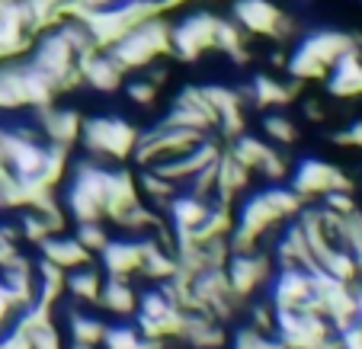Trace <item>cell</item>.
Here are the masks:
<instances>
[{"instance_id":"cell-1","label":"cell","mask_w":362,"mask_h":349,"mask_svg":"<svg viewBox=\"0 0 362 349\" xmlns=\"http://www.w3.org/2000/svg\"><path fill=\"white\" fill-rule=\"evenodd\" d=\"M106 52L122 64L125 74L129 71H144L158 61V58L170 55V26L164 20H158V16H151V20L138 23L132 32H125Z\"/></svg>"},{"instance_id":"cell-2","label":"cell","mask_w":362,"mask_h":349,"mask_svg":"<svg viewBox=\"0 0 362 349\" xmlns=\"http://www.w3.org/2000/svg\"><path fill=\"white\" fill-rule=\"evenodd\" d=\"M81 141H83V148H87V154H93V158H100V160H106V158L125 160L135 151L138 129L119 116H93V119H83Z\"/></svg>"},{"instance_id":"cell-3","label":"cell","mask_w":362,"mask_h":349,"mask_svg":"<svg viewBox=\"0 0 362 349\" xmlns=\"http://www.w3.org/2000/svg\"><path fill=\"white\" fill-rule=\"evenodd\" d=\"M288 186H292L298 196H305L308 202H311V199H321L324 192H330V189H343V192L356 189V183L340 170V167L327 164V160H321V158L298 160V167L292 170Z\"/></svg>"},{"instance_id":"cell-4","label":"cell","mask_w":362,"mask_h":349,"mask_svg":"<svg viewBox=\"0 0 362 349\" xmlns=\"http://www.w3.org/2000/svg\"><path fill=\"white\" fill-rule=\"evenodd\" d=\"M273 256L267 250H250V254H231L225 263V276L231 292L238 295L240 302H247L260 285H267L273 276Z\"/></svg>"},{"instance_id":"cell-5","label":"cell","mask_w":362,"mask_h":349,"mask_svg":"<svg viewBox=\"0 0 362 349\" xmlns=\"http://www.w3.org/2000/svg\"><path fill=\"white\" fill-rule=\"evenodd\" d=\"M231 20L250 35H273V39H286V35L292 32V20L276 7L273 0H238V4H234Z\"/></svg>"},{"instance_id":"cell-6","label":"cell","mask_w":362,"mask_h":349,"mask_svg":"<svg viewBox=\"0 0 362 349\" xmlns=\"http://www.w3.org/2000/svg\"><path fill=\"white\" fill-rule=\"evenodd\" d=\"M215 23L218 16L212 13H189L183 23L170 26V55L196 61L202 52L215 48Z\"/></svg>"},{"instance_id":"cell-7","label":"cell","mask_w":362,"mask_h":349,"mask_svg":"<svg viewBox=\"0 0 362 349\" xmlns=\"http://www.w3.org/2000/svg\"><path fill=\"white\" fill-rule=\"evenodd\" d=\"M269 302H273L276 311L282 308H301V304L311 298L315 285H311V273L301 266H286V269H273L269 276Z\"/></svg>"},{"instance_id":"cell-8","label":"cell","mask_w":362,"mask_h":349,"mask_svg":"<svg viewBox=\"0 0 362 349\" xmlns=\"http://www.w3.org/2000/svg\"><path fill=\"white\" fill-rule=\"evenodd\" d=\"M77 68H81V81L87 83V87L100 90V93H116L125 83L122 64H119L106 48H96V52L83 55L81 61H77Z\"/></svg>"},{"instance_id":"cell-9","label":"cell","mask_w":362,"mask_h":349,"mask_svg":"<svg viewBox=\"0 0 362 349\" xmlns=\"http://www.w3.org/2000/svg\"><path fill=\"white\" fill-rule=\"evenodd\" d=\"M35 125H39L42 138L52 144H64V148H71V144L81 138V112L77 110H55V106H39L35 110Z\"/></svg>"},{"instance_id":"cell-10","label":"cell","mask_w":362,"mask_h":349,"mask_svg":"<svg viewBox=\"0 0 362 349\" xmlns=\"http://www.w3.org/2000/svg\"><path fill=\"white\" fill-rule=\"evenodd\" d=\"M100 269L103 276H122V279H132V276L141 269V240H129L119 237L103 247L100 254Z\"/></svg>"},{"instance_id":"cell-11","label":"cell","mask_w":362,"mask_h":349,"mask_svg":"<svg viewBox=\"0 0 362 349\" xmlns=\"http://www.w3.org/2000/svg\"><path fill=\"white\" fill-rule=\"evenodd\" d=\"M247 90H250V103L257 106V110H276V106H286V103H292L295 96H298L301 81H295L292 77L288 83H282V81H276V77H269V74H257Z\"/></svg>"},{"instance_id":"cell-12","label":"cell","mask_w":362,"mask_h":349,"mask_svg":"<svg viewBox=\"0 0 362 349\" xmlns=\"http://www.w3.org/2000/svg\"><path fill=\"white\" fill-rule=\"evenodd\" d=\"M209 206H212V199H199V196H192V192L180 189L177 196L167 202L170 227H173V231L192 234V231H196V227L205 221V215H209Z\"/></svg>"},{"instance_id":"cell-13","label":"cell","mask_w":362,"mask_h":349,"mask_svg":"<svg viewBox=\"0 0 362 349\" xmlns=\"http://www.w3.org/2000/svg\"><path fill=\"white\" fill-rule=\"evenodd\" d=\"M39 256H45V260H52L55 266H62L64 273L68 269H77V266H87L90 260H93V254H87L81 247V240L77 237H68V234H52V237H45L39 244Z\"/></svg>"},{"instance_id":"cell-14","label":"cell","mask_w":362,"mask_h":349,"mask_svg":"<svg viewBox=\"0 0 362 349\" xmlns=\"http://www.w3.org/2000/svg\"><path fill=\"white\" fill-rule=\"evenodd\" d=\"M100 308H106L116 317H132L138 311V292L132 285V279H122V276H106L100 288Z\"/></svg>"},{"instance_id":"cell-15","label":"cell","mask_w":362,"mask_h":349,"mask_svg":"<svg viewBox=\"0 0 362 349\" xmlns=\"http://www.w3.org/2000/svg\"><path fill=\"white\" fill-rule=\"evenodd\" d=\"M247 186H250V170H247L244 164H238V160L228 154V148H221L218 183H215V196L212 199H218V202H225V206H234V199H238Z\"/></svg>"},{"instance_id":"cell-16","label":"cell","mask_w":362,"mask_h":349,"mask_svg":"<svg viewBox=\"0 0 362 349\" xmlns=\"http://www.w3.org/2000/svg\"><path fill=\"white\" fill-rule=\"evenodd\" d=\"M273 225H279V218H276L273 208L267 206L263 192H253V196H247V202L240 206V212H238V221H234V227H240L244 234H250V237L260 240Z\"/></svg>"},{"instance_id":"cell-17","label":"cell","mask_w":362,"mask_h":349,"mask_svg":"<svg viewBox=\"0 0 362 349\" xmlns=\"http://www.w3.org/2000/svg\"><path fill=\"white\" fill-rule=\"evenodd\" d=\"M103 269L96 266H77L68 269V279H64V292L71 295V302L77 304H96L100 302V288H103Z\"/></svg>"},{"instance_id":"cell-18","label":"cell","mask_w":362,"mask_h":349,"mask_svg":"<svg viewBox=\"0 0 362 349\" xmlns=\"http://www.w3.org/2000/svg\"><path fill=\"white\" fill-rule=\"evenodd\" d=\"M64 317H68V336H71V343H81V346H96V349H100L103 333H106V324H103L100 317L83 314V311L77 308V302L64 308Z\"/></svg>"},{"instance_id":"cell-19","label":"cell","mask_w":362,"mask_h":349,"mask_svg":"<svg viewBox=\"0 0 362 349\" xmlns=\"http://www.w3.org/2000/svg\"><path fill=\"white\" fill-rule=\"evenodd\" d=\"M35 279H39V302L58 308V302L64 298V279H68V273L62 266H55L52 260L39 256L35 260Z\"/></svg>"},{"instance_id":"cell-20","label":"cell","mask_w":362,"mask_h":349,"mask_svg":"<svg viewBox=\"0 0 362 349\" xmlns=\"http://www.w3.org/2000/svg\"><path fill=\"white\" fill-rule=\"evenodd\" d=\"M263 199H267V206L273 208V215L279 221H292L308 206L305 196H298L292 186H282V183H269V189H263Z\"/></svg>"},{"instance_id":"cell-21","label":"cell","mask_w":362,"mask_h":349,"mask_svg":"<svg viewBox=\"0 0 362 349\" xmlns=\"http://www.w3.org/2000/svg\"><path fill=\"white\" fill-rule=\"evenodd\" d=\"M267 151H269V144L263 141V138L244 135V131H240L238 138H231V141H228V154H231L238 164H244L250 173L260 170V164H263V158H267Z\"/></svg>"},{"instance_id":"cell-22","label":"cell","mask_w":362,"mask_h":349,"mask_svg":"<svg viewBox=\"0 0 362 349\" xmlns=\"http://www.w3.org/2000/svg\"><path fill=\"white\" fill-rule=\"evenodd\" d=\"M64 212L74 215V221H103V206L87 189H81L74 183L64 192Z\"/></svg>"},{"instance_id":"cell-23","label":"cell","mask_w":362,"mask_h":349,"mask_svg":"<svg viewBox=\"0 0 362 349\" xmlns=\"http://www.w3.org/2000/svg\"><path fill=\"white\" fill-rule=\"evenodd\" d=\"M138 186H141V192H144V196H148L158 208H167V202H170V199L180 192V186L173 183V179L160 177V173H154V170H144L141 177H138Z\"/></svg>"},{"instance_id":"cell-24","label":"cell","mask_w":362,"mask_h":349,"mask_svg":"<svg viewBox=\"0 0 362 349\" xmlns=\"http://www.w3.org/2000/svg\"><path fill=\"white\" fill-rule=\"evenodd\" d=\"M16 227H20V240H29V244H35V247H39L45 237H52V227H48L45 215L35 212V208H20Z\"/></svg>"},{"instance_id":"cell-25","label":"cell","mask_w":362,"mask_h":349,"mask_svg":"<svg viewBox=\"0 0 362 349\" xmlns=\"http://www.w3.org/2000/svg\"><path fill=\"white\" fill-rule=\"evenodd\" d=\"M263 135L276 144H286V148L298 141V129H295V122L286 112H269V116H263Z\"/></svg>"},{"instance_id":"cell-26","label":"cell","mask_w":362,"mask_h":349,"mask_svg":"<svg viewBox=\"0 0 362 349\" xmlns=\"http://www.w3.org/2000/svg\"><path fill=\"white\" fill-rule=\"evenodd\" d=\"M74 237L81 240V247L87 250V254H100L103 247L110 244V231H106L103 221H77Z\"/></svg>"},{"instance_id":"cell-27","label":"cell","mask_w":362,"mask_h":349,"mask_svg":"<svg viewBox=\"0 0 362 349\" xmlns=\"http://www.w3.org/2000/svg\"><path fill=\"white\" fill-rule=\"evenodd\" d=\"M138 340H141V333H138L135 324H112L103 333L100 349H135Z\"/></svg>"},{"instance_id":"cell-28","label":"cell","mask_w":362,"mask_h":349,"mask_svg":"<svg viewBox=\"0 0 362 349\" xmlns=\"http://www.w3.org/2000/svg\"><path fill=\"white\" fill-rule=\"evenodd\" d=\"M215 183H218V160H212V164H205L202 170H196L183 186H186V192H192V196H199V199H212Z\"/></svg>"},{"instance_id":"cell-29","label":"cell","mask_w":362,"mask_h":349,"mask_svg":"<svg viewBox=\"0 0 362 349\" xmlns=\"http://www.w3.org/2000/svg\"><path fill=\"white\" fill-rule=\"evenodd\" d=\"M260 173L267 183H282V179L292 173V164H288V158L282 151H276V148H269L267 151V158H263V164H260Z\"/></svg>"},{"instance_id":"cell-30","label":"cell","mask_w":362,"mask_h":349,"mask_svg":"<svg viewBox=\"0 0 362 349\" xmlns=\"http://www.w3.org/2000/svg\"><path fill=\"white\" fill-rule=\"evenodd\" d=\"M122 87H125V96H129L132 103H138V106H151L154 100H158V90H160V87H154L151 81H144V77L125 81Z\"/></svg>"},{"instance_id":"cell-31","label":"cell","mask_w":362,"mask_h":349,"mask_svg":"<svg viewBox=\"0 0 362 349\" xmlns=\"http://www.w3.org/2000/svg\"><path fill=\"white\" fill-rule=\"evenodd\" d=\"M250 327L260 330V333H273V327H276V308H273V302H269V298L250 304Z\"/></svg>"},{"instance_id":"cell-32","label":"cell","mask_w":362,"mask_h":349,"mask_svg":"<svg viewBox=\"0 0 362 349\" xmlns=\"http://www.w3.org/2000/svg\"><path fill=\"white\" fill-rule=\"evenodd\" d=\"M29 343H33V349H64L62 330L55 327V321L39 327V330H33V333H29Z\"/></svg>"},{"instance_id":"cell-33","label":"cell","mask_w":362,"mask_h":349,"mask_svg":"<svg viewBox=\"0 0 362 349\" xmlns=\"http://www.w3.org/2000/svg\"><path fill=\"white\" fill-rule=\"evenodd\" d=\"M324 208H330V212H337V215H353L356 208V199H353V192H343V189H330V192H324Z\"/></svg>"},{"instance_id":"cell-34","label":"cell","mask_w":362,"mask_h":349,"mask_svg":"<svg viewBox=\"0 0 362 349\" xmlns=\"http://www.w3.org/2000/svg\"><path fill=\"white\" fill-rule=\"evenodd\" d=\"M26 263H33L29 256L20 254V247L16 244H0V269H13V266H26Z\"/></svg>"},{"instance_id":"cell-35","label":"cell","mask_w":362,"mask_h":349,"mask_svg":"<svg viewBox=\"0 0 362 349\" xmlns=\"http://www.w3.org/2000/svg\"><path fill=\"white\" fill-rule=\"evenodd\" d=\"M16 304H13V298L7 295V288H4V282H0V333L4 330H10L13 327V317H16Z\"/></svg>"},{"instance_id":"cell-36","label":"cell","mask_w":362,"mask_h":349,"mask_svg":"<svg viewBox=\"0 0 362 349\" xmlns=\"http://www.w3.org/2000/svg\"><path fill=\"white\" fill-rule=\"evenodd\" d=\"M0 349H33V343H29L26 333H20V330H4L0 333Z\"/></svg>"},{"instance_id":"cell-37","label":"cell","mask_w":362,"mask_h":349,"mask_svg":"<svg viewBox=\"0 0 362 349\" xmlns=\"http://www.w3.org/2000/svg\"><path fill=\"white\" fill-rule=\"evenodd\" d=\"M16 244L20 240V227H16V221H0V244Z\"/></svg>"},{"instance_id":"cell-38","label":"cell","mask_w":362,"mask_h":349,"mask_svg":"<svg viewBox=\"0 0 362 349\" xmlns=\"http://www.w3.org/2000/svg\"><path fill=\"white\" fill-rule=\"evenodd\" d=\"M305 119H311V122H324L327 112H324V106L317 103V100H308L305 103Z\"/></svg>"},{"instance_id":"cell-39","label":"cell","mask_w":362,"mask_h":349,"mask_svg":"<svg viewBox=\"0 0 362 349\" xmlns=\"http://www.w3.org/2000/svg\"><path fill=\"white\" fill-rule=\"evenodd\" d=\"M135 349H167V343L164 340H154V336H141Z\"/></svg>"}]
</instances>
